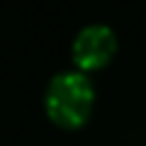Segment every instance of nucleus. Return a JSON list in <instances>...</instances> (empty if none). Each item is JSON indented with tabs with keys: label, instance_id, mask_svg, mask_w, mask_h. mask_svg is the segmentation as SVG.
<instances>
[{
	"label": "nucleus",
	"instance_id": "obj_1",
	"mask_svg": "<svg viewBox=\"0 0 146 146\" xmlns=\"http://www.w3.org/2000/svg\"><path fill=\"white\" fill-rule=\"evenodd\" d=\"M93 105V88L78 73H63L51 83L46 95L49 115L61 127H78L85 122Z\"/></svg>",
	"mask_w": 146,
	"mask_h": 146
},
{
	"label": "nucleus",
	"instance_id": "obj_2",
	"mask_svg": "<svg viewBox=\"0 0 146 146\" xmlns=\"http://www.w3.org/2000/svg\"><path fill=\"white\" fill-rule=\"evenodd\" d=\"M115 54V34L107 27H88L73 44V58L80 68H100Z\"/></svg>",
	"mask_w": 146,
	"mask_h": 146
}]
</instances>
